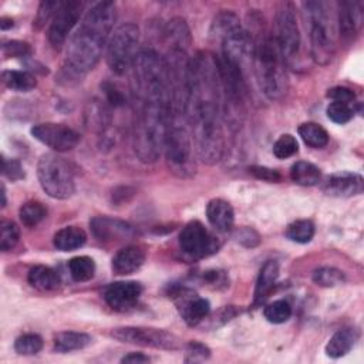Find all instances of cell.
Segmentation results:
<instances>
[{
	"label": "cell",
	"mask_w": 364,
	"mask_h": 364,
	"mask_svg": "<svg viewBox=\"0 0 364 364\" xmlns=\"http://www.w3.org/2000/svg\"><path fill=\"white\" fill-rule=\"evenodd\" d=\"M117 20L112 1H98L85 11L80 26L68 38L63 73L65 78H81L100 61Z\"/></svg>",
	"instance_id": "6da1fadb"
},
{
	"label": "cell",
	"mask_w": 364,
	"mask_h": 364,
	"mask_svg": "<svg viewBox=\"0 0 364 364\" xmlns=\"http://www.w3.org/2000/svg\"><path fill=\"white\" fill-rule=\"evenodd\" d=\"M286 64L273 36L259 34L253 38V73L260 91L269 100H280L287 91Z\"/></svg>",
	"instance_id": "7a4b0ae2"
},
{
	"label": "cell",
	"mask_w": 364,
	"mask_h": 364,
	"mask_svg": "<svg viewBox=\"0 0 364 364\" xmlns=\"http://www.w3.org/2000/svg\"><path fill=\"white\" fill-rule=\"evenodd\" d=\"M303 13L309 26L311 58L318 65H327L336 53V16L327 1H304Z\"/></svg>",
	"instance_id": "3957f363"
},
{
	"label": "cell",
	"mask_w": 364,
	"mask_h": 364,
	"mask_svg": "<svg viewBox=\"0 0 364 364\" xmlns=\"http://www.w3.org/2000/svg\"><path fill=\"white\" fill-rule=\"evenodd\" d=\"M188 125L185 115H172L164 146L169 169L181 178H188L195 172L192 135Z\"/></svg>",
	"instance_id": "277c9868"
},
{
	"label": "cell",
	"mask_w": 364,
	"mask_h": 364,
	"mask_svg": "<svg viewBox=\"0 0 364 364\" xmlns=\"http://www.w3.org/2000/svg\"><path fill=\"white\" fill-rule=\"evenodd\" d=\"M139 28L134 23L118 26L109 36L107 44V64L117 75L125 74L134 67L138 55Z\"/></svg>",
	"instance_id": "5b68a950"
},
{
	"label": "cell",
	"mask_w": 364,
	"mask_h": 364,
	"mask_svg": "<svg viewBox=\"0 0 364 364\" xmlns=\"http://www.w3.org/2000/svg\"><path fill=\"white\" fill-rule=\"evenodd\" d=\"M37 178L43 191L54 199H68L75 192L73 171L54 154H44L37 164Z\"/></svg>",
	"instance_id": "8992f818"
},
{
	"label": "cell",
	"mask_w": 364,
	"mask_h": 364,
	"mask_svg": "<svg viewBox=\"0 0 364 364\" xmlns=\"http://www.w3.org/2000/svg\"><path fill=\"white\" fill-rule=\"evenodd\" d=\"M282 58L286 65L297 68L300 63V30L293 3H283L274 17V34H273Z\"/></svg>",
	"instance_id": "52a82bcc"
},
{
	"label": "cell",
	"mask_w": 364,
	"mask_h": 364,
	"mask_svg": "<svg viewBox=\"0 0 364 364\" xmlns=\"http://www.w3.org/2000/svg\"><path fill=\"white\" fill-rule=\"evenodd\" d=\"M111 337L128 344H135L141 347H151L156 350H179L182 341L175 334L154 327H141V326H124L112 328Z\"/></svg>",
	"instance_id": "ba28073f"
},
{
	"label": "cell",
	"mask_w": 364,
	"mask_h": 364,
	"mask_svg": "<svg viewBox=\"0 0 364 364\" xmlns=\"http://www.w3.org/2000/svg\"><path fill=\"white\" fill-rule=\"evenodd\" d=\"M181 250L193 259L208 257L218 252L219 240L199 220H191L179 233Z\"/></svg>",
	"instance_id": "9c48e42d"
},
{
	"label": "cell",
	"mask_w": 364,
	"mask_h": 364,
	"mask_svg": "<svg viewBox=\"0 0 364 364\" xmlns=\"http://www.w3.org/2000/svg\"><path fill=\"white\" fill-rule=\"evenodd\" d=\"M84 6H85L84 1H78V0L60 3L47 31L48 41L53 47L60 48L65 43L71 30L75 27V24L80 20Z\"/></svg>",
	"instance_id": "30bf717a"
},
{
	"label": "cell",
	"mask_w": 364,
	"mask_h": 364,
	"mask_svg": "<svg viewBox=\"0 0 364 364\" xmlns=\"http://www.w3.org/2000/svg\"><path fill=\"white\" fill-rule=\"evenodd\" d=\"M31 135L57 152L74 149L80 142V134L64 124L43 122L31 128Z\"/></svg>",
	"instance_id": "8fae6325"
},
{
	"label": "cell",
	"mask_w": 364,
	"mask_h": 364,
	"mask_svg": "<svg viewBox=\"0 0 364 364\" xmlns=\"http://www.w3.org/2000/svg\"><path fill=\"white\" fill-rule=\"evenodd\" d=\"M172 297L176 303L181 317L188 326H198L210 313L209 300L198 296L186 287H178L172 291Z\"/></svg>",
	"instance_id": "7c38bea8"
},
{
	"label": "cell",
	"mask_w": 364,
	"mask_h": 364,
	"mask_svg": "<svg viewBox=\"0 0 364 364\" xmlns=\"http://www.w3.org/2000/svg\"><path fill=\"white\" fill-rule=\"evenodd\" d=\"M142 293V286L138 282H114L108 284L102 293L105 303L115 311H127L132 309Z\"/></svg>",
	"instance_id": "4fadbf2b"
},
{
	"label": "cell",
	"mask_w": 364,
	"mask_h": 364,
	"mask_svg": "<svg viewBox=\"0 0 364 364\" xmlns=\"http://www.w3.org/2000/svg\"><path fill=\"white\" fill-rule=\"evenodd\" d=\"M364 188V179L361 175L343 171L327 176L321 185L324 193L334 198H351L360 195Z\"/></svg>",
	"instance_id": "5bb4252c"
},
{
	"label": "cell",
	"mask_w": 364,
	"mask_h": 364,
	"mask_svg": "<svg viewBox=\"0 0 364 364\" xmlns=\"http://www.w3.org/2000/svg\"><path fill=\"white\" fill-rule=\"evenodd\" d=\"M363 6L360 1H340L337 3L336 21L340 37L344 41H354L363 21Z\"/></svg>",
	"instance_id": "9a60e30c"
},
{
	"label": "cell",
	"mask_w": 364,
	"mask_h": 364,
	"mask_svg": "<svg viewBox=\"0 0 364 364\" xmlns=\"http://www.w3.org/2000/svg\"><path fill=\"white\" fill-rule=\"evenodd\" d=\"M92 235L101 242L125 240L134 235V228L121 219L111 216H95L90 220Z\"/></svg>",
	"instance_id": "2e32d148"
},
{
	"label": "cell",
	"mask_w": 364,
	"mask_h": 364,
	"mask_svg": "<svg viewBox=\"0 0 364 364\" xmlns=\"http://www.w3.org/2000/svg\"><path fill=\"white\" fill-rule=\"evenodd\" d=\"M145 250L141 246L129 245L122 249H119L115 256L112 257V272L119 276L131 274L136 272L145 262Z\"/></svg>",
	"instance_id": "e0dca14e"
},
{
	"label": "cell",
	"mask_w": 364,
	"mask_h": 364,
	"mask_svg": "<svg viewBox=\"0 0 364 364\" xmlns=\"http://www.w3.org/2000/svg\"><path fill=\"white\" fill-rule=\"evenodd\" d=\"M206 218L209 223L219 232H230L235 223V212L232 205L222 199L215 198L206 205Z\"/></svg>",
	"instance_id": "ac0fdd59"
},
{
	"label": "cell",
	"mask_w": 364,
	"mask_h": 364,
	"mask_svg": "<svg viewBox=\"0 0 364 364\" xmlns=\"http://www.w3.org/2000/svg\"><path fill=\"white\" fill-rule=\"evenodd\" d=\"M164 38L166 41L168 50L188 51L191 46V31L186 21L181 17H173L169 20L164 28Z\"/></svg>",
	"instance_id": "d6986e66"
},
{
	"label": "cell",
	"mask_w": 364,
	"mask_h": 364,
	"mask_svg": "<svg viewBox=\"0 0 364 364\" xmlns=\"http://www.w3.org/2000/svg\"><path fill=\"white\" fill-rule=\"evenodd\" d=\"M279 277V263L276 260H267L262 266L256 286H255V304L263 303L272 293Z\"/></svg>",
	"instance_id": "ffe728a7"
},
{
	"label": "cell",
	"mask_w": 364,
	"mask_h": 364,
	"mask_svg": "<svg viewBox=\"0 0 364 364\" xmlns=\"http://www.w3.org/2000/svg\"><path fill=\"white\" fill-rule=\"evenodd\" d=\"M27 280L31 287L40 291H51L58 289V286L61 284L60 274L54 269L43 264H37L31 267L28 270Z\"/></svg>",
	"instance_id": "44dd1931"
},
{
	"label": "cell",
	"mask_w": 364,
	"mask_h": 364,
	"mask_svg": "<svg viewBox=\"0 0 364 364\" xmlns=\"http://www.w3.org/2000/svg\"><path fill=\"white\" fill-rule=\"evenodd\" d=\"M357 341V333L353 328H343L336 331L327 341L324 351L330 358L344 357L351 351Z\"/></svg>",
	"instance_id": "7402d4cb"
},
{
	"label": "cell",
	"mask_w": 364,
	"mask_h": 364,
	"mask_svg": "<svg viewBox=\"0 0 364 364\" xmlns=\"http://www.w3.org/2000/svg\"><path fill=\"white\" fill-rule=\"evenodd\" d=\"M87 240L85 232L78 226H65L55 232L53 237V245L57 250L71 252L81 247Z\"/></svg>",
	"instance_id": "603a6c76"
},
{
	"label": "cell",
	"mask_w": 364,
	"mask_h": 364,
	"mask_svg": "<svg viewBox=\"0 0 364 364\" xmlns=\"http://www.w3.org/2000/svg\"><path fill=\"white\" fill-rule=\"evenodd\" d=\"M92 337L81 331H60L54 336V350L58 353H70L82 350L90 346Z\"/></svg>",
	"instance_id": "cb8c5ba5"
},
{
	"label": "cell",
	"mask_w": 364,
	"mask_h": 364,
	"mask_svg": "<svg viewBox=\"0 0 364 364\" xmlns=\"http://www.w3.org/2000/svg\"><path fill=\"white\" fill-rule=\"evenodd\" d=\"M290 178L294 183L301 186H314L321 179L320 169L307 161H297L290 168Z\"/></svg>",
	"instance_id": "d4e9b609"
},
{
	"label": "cell",
	"mask_w": 364,
	"mask_h": 364,
	"mask_svg": "<svg viewBox=\"0 0 364 364\" xmlns=\"http://www.w3.org/2000/svg\"><path fill=\"white\" fill-rule=\"evenodd\" d=\"M3 82L7 88L18 92H28L36 88L37 81L36 77L30 71H18V70H6L1 74Z\"/></svg>",
	"instance_id": "484cf974"
},
{
	"label": "cell",
	"mask_w": 364,
	"mask_h": 364,
	"mask_svg": "<svg viewBox=\"0 0 364 364\" xmlns=\"http://www.w3.org/2000/svg\"><path fill=\"white\" fill-rule=\"evenodd\" d=\"M303 142L311 148H324L328 144L327 131L316 122H303L297 129Z\"/></svg>",
	"instance_id": "4316f807"
},
{
	"label": "cell",
	"mask_w": 364,
	"mask_h": 364,
	"mask_svg": "<svg viewBox=\"0 0 364 364\" xmlns=\"http://www.w3.org/2000/svg\"><path fill=\"white\" fill-rule=\"evenodd\" d=\"M68 270L75 282H88L94 277L95 262L90 256H75L68 260Z\"/></svg>",
	"instance_id": "83f0119b"
},
{
	"label": "cell",
	"mask_w": 364,
	"mask_h": 364,
	"mask_svg": "<svg viewBox=\"0 0 364 364\" xmlns=\"http://www.w3.org/2000/svg\"><path fill=\"white\" fill-rule=\"evenodd\" d=\"M314 223L309 219H299L291 222L286 229V236L296 243H309L314 236Z\"/></svg>",
	"instance_id": "f1b7e54d"
},
{
	"label": "cell",
	"mask_w": 364,
	"mask_h": 364,
	"mask_svg": "<svg viewBox=\"0 0 364 364\" xmlns=\"http://www.w3.org/2000/svg\"><path fill=\"white\" fill-rule=\"evenodd\" d=\"M313 282L320 287H336L346 280L344 272L333 266H321L313 272Z\"/></svg>",
	"instance_id": "f546056e"
},
{
	"label": "cell",
	"mask_w": 364,
	"mask_h": 364,
	"mask_svg": "<svg viewBox=\"0 0 364 364\" xmlns=\"http://www.w3.org/2000/svg\"><path fill=\"white\" fill-rule=\"evenodd\" d=\"M46 215H47V209L41 202H37V200L26 202L18 210L20 220L27 228H34L36 225H38L46 218Z\"/></svg>",
	"instance_id": "4dcf8cb0"
},
{
	"label": "cell",
	"mask_w": 364,
	"mask_h": 364,
	"mask_svg": "<svg viewBox=\"0 0 364 364\" xmlns=\"http://www.w3.org/2000/svg\"><path fill=\"white\" fill-rule=\"evenodd\" d=\"M263 316L269 323L282 324L290 318L291 306L286 300H274L264 307Z\"/></svg>",
	"instance_id": "1f68e13d"
},
{
	"label": "cell",
	"mask_w": 364,
	"mask_h": 364,
	"mask_svg": "<svg viewBox=\"0 0 364 364\" xmlns=\"http://www.w3.org/2000/svg\"><path fill=\"white\" fill-rule=\"evenodd\" d=\"M43 348V338L34 333H26L16 338L14 351L20 355H34Z\"/></svg>",
	"instance_id": "d6a6232c"
},
{
	"label": "cell",
	"mask_w": 364,
	"mask_h": 364,
	"mask_svg": "<svg viewBox=\"0 0 364 364\" xmlns=\"http://www.w3.org/2000/svg\"><path fill=\"white\" fill-rule=\"evenodd\" d=\"M20 239V228L13 220H3L0 225V249L11 250Z\"/></svg>",
	"instance_id": "836d02e7"
},
{
	"label": "cell",
	"mask_w": 364,
	"mask_h": 364,
	"mask_svg": "<svg viewBox=\"0 0 364 364\" xmlns=\"http://www.w3.org/2000/svg\"><path fill=\"white\" fill-rule=\"evenodd\" d=\"M299 151L297 139L291 134L280 135L273 144V155L279 159H286L293 156Z\"/></svg>",
	"instance_id": "e575fe53"
},
{
	"label": "cell",
	"mask_w": 364,
	"mask_h": 364,
	"mask_svg": "<svg viewBox=\"0 0 364 364\" xmlns=\"http://www.w3.org/2000/svg\"><path fill=\"white\" fill-rule=\"evenodd\" d=\"M326 112H327L328 119H331L333 122H336V124H346V122H348L353 118L354 108L351 107V104L333 101V102L328 104Z\"/></svg>",
	"instance_id": "d590c367"
},
{
	"label": "cell",
	"mask_w": 364,
	"mask_h": 364,
	"mask_svg": "<svg viewBox=\"0 0 364 364\" xmlns=\"http://www.w3.org/2000/svg\"><path fill=\"white\" fill-rule=\"evenodd\" d=\"M61 1H41L38 6V10L36 13L33 26L40 30L41 27H44L50 20H53L58 6Z\"/></svg>",
	"instance_id": "8d00e7d4"
},
{
	"label": "cell",
	"mask_w": 364,
	"mask_h": 364,
	"mask_svg": "<svg viewBox=\"0 0 364 364\" xmlns=\"http://www.w3.org/2000/svg\"><path fill=\"white\" fill-rule=\"evenodd\" d=\"M1 51H3V55L9 57V58H20V57L24 58L31 54V47L26 41L9 40V41L3 43Z\"/></svg>",
	"instance_id": "74e56055"
},
{
	"label": "cell",
	"mask_w": 364,
	"mask_h": 364,
	"mask_svg": "<svg viewBox=\"0 0 364 364\" xmlns=\"http://www.w3.org/2000/svg\"><path fill=\"white\" fill-rule=\"evenodd\" d=\"M209 357H210V350L199 341H191L185 347L186 363H199V361L208 360Z\"/></svg>",
	"instance_id": "f35d334b"
},
{
	"label": "cell",
	"mask_w": 364,
	"mask_h": 364,
	"mask_svg": "<svg viewBox=\"0 0 364 364\" xmlns=\"http://www.w3.org/2000/svg\"><path fill=\"white\" fill-rule=\"evenodd\" d=\"M101 88H102V92H104V95H105V100L108 101V104L111 105V107H122V105H125L127 104V98H125V94L115 85V84H112V82H104L102 85H101Z\"/></svg>",
	"instance_id": "ab89813d"
},
{
	"label": "cell",
	"mask_w": 364,
	"mask_h": 364,
	"mask_svg": "<svg viewBox=\"0 0 364 364\" xmlns=\"http://www.w3.org/2000/svg\"><path fill=\"white\" fill-rule=\"evenodd\" d=\"M3 175L10 181H20L24 178V169L18 159L3 156Z\"/></svg>",
	"instance_id": "60d3db41"
},
{
	"label": "cell",
	"mask_w": 364,
	"mask_h": 364,
	"mask_svg": "<svg viewBox=\"0 0 364 364\" xmlns=\"http://www.w3.org/2000/svg\"><path fill=\"white\" fill-rule=\"evenodd\" d=\"M249 172L255 178L266 181V182H279L282 179V175L276 169H272V168H267V166L253 165V166L249 168Z\"/></svg>",
	"instance_id": "b9f144b4"
},
{
	"label": "cell",
	"mask_w": 364,
	"mask_h": 364,
	"mask_svg": "<svg viewBox=\"0 0 364 364\" xmlns=\"http://www.w3.org/2000/svg\"><path fill=\"white\" fill-rule=\"evenodd\" d=\"M237 309L235 306H225L222 307L212 318H210V323H209V327L210 328H218L219 326H223L225 323L230 321L236 314H237Z\"/></svg>",
	"instance_id": "7bdbcfd3"
},
{
	"label": "cell",
	"mask_w": 364,
	"mask_h": 364,
	"mask_svg": "<svg viewBox=\"0 0 364 364\" xmlns=\"http://www.w3.org/2000/svg\"><path fill=\"white\" fill-rule=\"evenodd\" d=\"M327 97L331 98L333 101H337V102H346V104H351L354 100H355V94L353 90L347 88V87H343V85H337V87H333L327 91Z\"/></svg>",
	"instance_id": "ee69618b"
},
{
	"label": "cell",
	"mask_w": 364,
	"mask_h": 364,
	"mask_svg": "<svg viewBox=\"0 0 364 364\" xmlns=\"http://www.w3.org/2000/svg\"><path fill=\"white\" fill-rule=\"evenodd\" d=\"M236 240L246 247H255L259 245L260 236L252 228H240L236 233Z\"/></svg>",
	"instance_id": "f6af8a7d"
},
{
	"label": "cell",
	"mask_w": 364,
	"mask_h": 364,
	"mask_svg": "<svg viewBox=\"0 0 364 364\" xmlns=\"http://www.w3.org/2000/svg\"><path fill=\"white\" fill-rule=\"evenodd\" d=\"M203 280L209 284H213L215 287L226 286V274L220 270H208L203 273Z\"/></svg>",
	"instance_id": "bcb514c9"
},
{
	"label": "cell",
	"mask_w": 364,
	"mask_h": 364,
	"mask_svg": "<svg viewBox=\"0 0 364 364\" xmlns=\"http://www.w3.org/2000/svg\"><path fill=\"white\" fill-rule=\"evenodd\" d=\"M151 361V358L142 353H129L127 355H124L121 358V363H128V364H142V363H148Z\"/></svg>",
	"instance_id": "7dc6e473"
},
{
	"label": "cell",
	"mask_w": 364,
	"mask_h": 364,
	"mask_svg": "<svg viewBox=\"0 0 364 364\" xmlns=\"http://www.w3.org/2000/svg\"><path fill=\"white\" fill-rule=\"evenodd\" d=\"M13 26H14L13 18H10V17H1V18H0V28H1V30H9V28H11Z\"/></svg>",
	"instance_id": "c3c4849f"
},
{
	"label": "cell",
	"mask_w": 364,
	"mask_h": 364,
	"mask_svg": "<svg viewBox=\"0 0 364 364\" xmlns=\"http://www.w3.org/2000/svg\"><path fill=\"white\" fill-rule=\"evenodd\" d=\"M1 196H3V202H1V206L4 208L7 200H6V188H4V183H1Z\"/></svg>",
	"instance_id": "681fc988"
}]
</instances>
